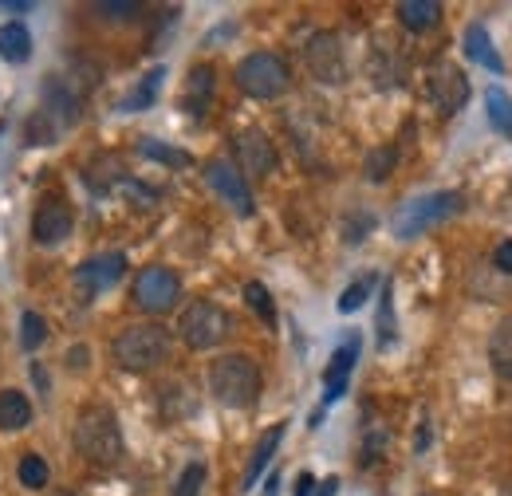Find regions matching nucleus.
<instances>
[{
	"label": "nucleus",
	"instance_id": "f257e3e1",
	"mask_svg": "<svg viewBox=\"0 0 512 496\" xmlns=\"http://www.w3.org/2000/svg\"><path fill=\"white\" fill-rule=\"evenodd\" d=\"M75 449L95 465L123 461V430L111 406H83L75 414Z\"/></svg>",
	"mask_w": 512,
	"mask_h": 496
},
{
	"label": "nucleus",
	"instance_id": "f03ea898",
	"mask_svg": "<svg viewBox=\"0 0 512 496\" xmlns=\"http://www.w3.org/2000/svg\"><path fill=\"white\" fill-rule=\"evenodd\" d=\"M465 209V197L457 189H438V193H422V197H410L406 205H398V213L390 217V233L398 241H414L422 233H430L434 225L449 221L453 213Z\"/></svg>",
	"mask_w": 512,
	"mask_h": 496
},
{
	"label": "nucleus",
	"instance_id": "7ed1b4c3",
	"mask_svg": "<svg viewBox=\"0 0 512 496\" xmlns=\"http://www.w3.org/2000/svg\"><path fill=\"white\" fill-rule=\"evenodd\" d=\"M209 390L229 410H249L260 398V367L253 355H221L209 367Z\"/></svg>",
	"mask_w": 512,
	"mask_h": 496
},
{
	"label": "nucleus",
	"instance_id": "20e7f679",
	"mask_svg": "<svg viewBox=\"0 0 512 496\" xmlns=\"http://www.w3.org/2000/svg\"><path fill=\"white\" fill-rule=\"evenodd\" d=\"M111 355L127 371H158L170 359V331L162 323H130L115 335Z\"/></svg>",
	"mask_w": 512,
	"mask_h": 496
},
{
	"label": "nucleus",
	"instance_id": "39448f33",
	"mask_svg": "<svg viewBox=\"0 0 512 496\" xmlns=\"http://www.w3.org/2000/svg\"><path fill=\"white\" fill-rule=\"evenodd\" d=\"M178 335L190 351H213L233 335V315L213 300H193L178 319Z\"/></svg>",
	"mask_w": 512,
	"mask_h": 496
},
{
	"label": "nucleus",
	"instance_id": "423d86ee",
	"mask_svg": "<svg viewBox=\"0 0 512 496\" xmlns=\"http://www.w3.org/2000/svg\"><path fill=\"white\" fill-rule=\"evenodd\" d=\"M237 87L249 99H280L292 87V71L272 52H253L237 63Z\"/></svg>",
	"mask_w": 512,
	"mask_h": 496
},
{
	"label": "nucleus",
	"instance_id": "0eeeda50",
	"mask_svg": "<svg viewBox=\"0 0 512 496\" xmlns=\"http://www.w3.org/2000/svg\"><path fill=\"white\" fill-rule=\"evenodd\" d=\"M130 300L150 315H166L182 300V280L174 268H162V264H150L134 276V288H130Z\"/></svg>",
	"mask_w": 512,
	"mask_h": 496
},
{
	"label": "nucleus",
	"instance_id": "6e6552de",
	"mask_svg": "<svg viewBox=\"0 0 512 496\" xmlns=\"http://www.w3.org/2000/svg\"><path fill=\"white\" fill-rule=\"evenodd\" d=\"M205 186L213 189L237 217H253L256 213V201H253V189L245 182V174L233 166V162H225V158H213L209 166H205Z\"/></svg>",
	"mask_w": 512,
	"mask_h": 496
},
{
	"label": "nucleus",
	"instance_id": "1a4fd4ad",
	"mask_svg": "<svg viewBox=\"0 0 512 496\" xmlns=\"http://www.w3.org/2000/svg\"><path fill=\"white\" fill-rule=\"evenodd\" d=\"M123 272H127V256H123V252H103V256L83 260V264L75 268V292H79V300L91 304L99 292L115 288V284L123 280Z\"/></svg>",
	"mask_w": 512,
	"mask_h": 496
},
{
	"label": "nucleus",
	"instance_id": "9d476101",
	"mask_svg": "<svg viewBox=\"0 0 512 496\" xmlns=\"http://www.w3.org/2000/svg\"><path fill=\"white\" fill-rule=\"evenodd\" d=\"M304 63L320 83H343L347 79V56H343V40L335 32H316L304 48Z\"/></svg>",
	"mask_w": 512,
	"mask_h": 496
},
{
	"label": "nucleus",
	"instance_id": "9b49d317",
	"mask_svg": "<svg viewBox=\"0 0 512 496\" xmlns=\"http://www.w3.org/2000/svg\"><path fill=\"white\" fill-rule=\"evenodd\" d=\"M426 87H430V99H434V107H438L442 115H457V111L465 107V99H469V79H465V71L449 60L434 63Z\"/></svg>",
	"mask_w": 512,
	"mask_h": 496
},
{
	"label": "nucleus",
	"instance_id": "f8f14e48",
	"mask_svg": "<svg viewBox=\"0 0 512 496\" xmlns=\"http://www.w3.org/2000/svg\"><path fill=\"white\" fill-rule=\"evenodd\" d=\"M233 150H237V170L249 178H268L276 170V146L268 142L264 130H241L233 138Z\"/></svg>",
	"mask_w": 512,
	"mask_h": 496
},
{
	"label": "nucleus",
	"instance_id": "ddd939ff",
	"mask_svg": "<svg viewBox=\"0 0 512 496\" xmlns=\"http://www.w3.org/2000/svg\"><path fill=\"white\" fill-rule=\"evenodd\" d=\"M71 225H75L71 205L60 201V197H48L36 209V217H32V237H36V245H64L67 237H71Z\"/></svg>",
	"mask_w": 512,
	"mask_h": 496
},
{
	"label": "nucleus",
	"instance_id": "4468645a",
	"mask_svg": "<svg viewBox=\"0 0 512 496\" xmlns=\"http://www.w3.org/2000/svg\"><path fill=\"white\" fill-rule=\"evenodd\" d=\"M355 363H359V335H347L343 347H335V355L323 371V406H331L347 394V378L355 371Z\"/></svg>",
	"mask_w": 512,
	"mask_h": 496
},
{
	"label": "nucleus",
	"instance_id": "2eb2a0df",
	"mask_svg": "<svg viewBox=\"0 0 512 496\" xmlns=\"http://www.w3.org/2000/svg\"><path fill=\"white\" fill-rule=\"evenodd\" d=\"M83 107V99H79V91L75 87H67L64 79H48V87H44V115L52 119V123L60 126V130H67V126L79 123V111Z\"/></svg>",
	"mask_w": 512,
	"mask_h": 496
},
{
	"label": "nucleus",
	"instance_id": "dca6fc26",
	"mask_svg": "<svg viewBox=\"0 0 512 496\" xmlns=\"http://www.w3.org/2000/svg\"><path fill=\"white\" fill-rule=\"evenodd\" d=\"M213 91H217V71L209 63H197L186 79V91H182V107L190 111L193 119H205V111L213 107Z\"/></svg>",
	"mask_w": 512,
	"mask_h": 496
},
{
	"label": "nucleus",
	"instance_id": "f3484780",
	"mask_svg": "<svg viewBox=\"0 0 512 496\" xmlns=\"http://www.w3.org/2000/svg\"><path fill=\"white\" fill-rule=\"evenodd\" d=\"M284 434H288V422H276L268 434L256 441L253 457H249V469H245V477H241V489L249 493L256 481L264 477V469L272 465V457H276V449H280V441H284Z\"/></svg>",
	"mask_w": 512,
	"mask_h": 496
},
{
	"label": "nucleus",
	"instance_id": "a211bd4d",
	"mask_svg": "<svg viewBox=\"0 0 512 496\" xmlns=\"http://www.w3.org/2000/svg\"><path fill=\"white\" fill-rule=\"evenodd\" d=\"M489 367L501 382H512V311L489 335Z\"/></svg>",
	"mask_w": 512,
	"mask_h": 496
},
{
	"label": "nucleus",
	"instance_id": "6ab92c4d",
	"mask_svg": "<svg viewBox=\"0 0 512 496\" xmlns=\"http://www.w3.org/2000/svg\"><path fill=\"white\" fill-rule=\"evenodd\" d=\"M465 56L473 63H481L485 71H497L501 75V56H497V48H493V40H489V28L485 24H469L465 28Z\"/></svg>",
	"mask_w": 512,
	"mask_h": 496
},
{
	"label": "nucleus",
	"instance_id": "aec40b11",
	"mask_svg": "<svg viewBox=\"0 0 512 496\" xmlns=\"http://www.w3.org/2000/svg\"><path fill=\"white\" fill-rule=\"evenodd\" d=\"M0 56L8 63H28L32 60V32L20 20L0 24Z\"/></svg>",
	"mask_w": 512,
	"mask_h": 496
},
{
	"label": "nucleus",
	"instance_id": "412c9836",
	"mask_svg": "<svg viewBox=\"0 0 512 496\" xmlns=\"http://www.w3.org/2000/svg\"><path fill=\"white\" fill-rule=\"evenodd\" d=\"M398 20L410 32H426V28H434L442 20V4L438 0H402L398 4Z\"/></svg>",
	"mask_w": 512,
	"mask_h": 496
},
{
	"label": "nucleus",
	"instance_id": "4be33fe9",
	"mask_svg": "<svg viewBox=\"0 0 512 496\" xmlns=\"http://www.w3.org/2000/svg\"><path fill=\"white\" fill-rule=\"evenodd\" d=\"M32 422V402L20 390H0V430H24Z\"/></svg>",
	"mask_w": 512,
	"mask_h": 496
},
{
	"label": "nucleus",
	"instance_id": "5701e85b",
	"mask_svg": "<svg viewBox=\"0 0 512 496\" xmlns=\"http://www.w3.org/2000/svg\"><path fill=\"white\" fill-rule=\"evenodd\" d=\"M162 79H166V67H154V71H146L142 75V83L130 91L127 99L119 103V111H127V115H134V111H146L154 99H158V91H162Z\"/></svg>",
	"mask_w": 512,
	"mask_h": 496
},
{
	"label": "nucleus",
	"instance_id": "b1692460",
	"mask_svg": "<svg viewBox=\"0 0 512 496\" xmlns=\"http://www.w3.org/2000/svg\"><path fill=\"white\" fill-rule=\"evenodd\" d=\"M485 111H489L493 130H501V134L512 138V99L501 87H489V91H485Z\"/></svg>",
	"mask_w": 512,
	"mask_h": 496
},
{
	"label": "nucleus",
	"instance_id": "393cba45",
	"mask_svg": "<svg viewBox=\"0 0 512 496\" xmlns=\"http://www.w3.org/2000/svg\"><path fill=\"white\" fill-rule=\"evenodd\" d=\"M60 134H64V130L52 123L44 111H36V115L28 119V126H24V142H28V146H52Z\"/></svg>",
	"mask_w": 512,
	"mask_h": 496
},
{
	"label": "nucleus",
	"instance_id": "a878e982",
	"mask_svg": "<svg viewBox=\"0 0 512 496\" xmlns=\"http://www.w3.org/2000/svg\"><path fill=\"white\" fill-rule=\"evenodd\" d=\"M138 150H142L146 158H154V162H162V166H178V170H182V166H190V162H193V158L186 154V150L162 146L158 138H142V142H138Z\"/></svg>",
	"mask_w": 512,
	"mask_h": 496
},
{
	"label": "nucleus",
	"instance_id": "bb28decb",
	"mask_svg": "<svg viewBox=\"0 0 512 496\" xmlns=\"http://www.w3.org/2000/svg\"><path fill=\"white\" fill-rule=\"evenodd\" d=\"M394 162H398V150H394V146H379V150H371V154H367V162H363L367 182H386V178H390V170H394Z\"/></svg>",
	"mask_w": 512,
	"mask_h": 496
},
{
	"label": "nucleus",
	"instance_id": "cd10ccee",
	"mask_svg": "<svg viewBox=\"0 0 512 496\" xmlns=\"http://www.w3.org/2000/svg\"><path fill=\"white\" fill-rule=\"evenodd\" d=\"M44 339H48L44 315H40V311H24V315H20V343H24V351H36Z\"/></svg>",
	"mask_w": 512,
	"mask_h": 496
},
{
	"label": "nucleus",
	"instance_id": "c85d7f7f",
	"mask_svg": "<svg viewBox=\"0 0 512 496\" xmlns=\"http://www.w3.org/2000/svg\"><path fill=\"white\" fill-rule=\"evenodd\" d=\"M20 485L24 489H44L48 485V461L40 453H24L20 457Z\"/></svg>",
	"mask_w": 512,
	"mask_h": 496
},
{
	"label": "nucleus",
	"instance_id": "c756f323",
	"mask_svg": "<svg viewBox=\"0 0 512 496\" xmlns=\"http://www.w3.org/2000/svg\"><path fill=\"white\" fill-rule=\"evenodd\" d=\"M245 300H249V308H253L268 327H276V304H272V296H268V288H264L260 280H249V284H245Z\"/></svg>",
	"mask_w": 512,
	"mask_h": 496
},
{
	"label": "nucleus",
	"instance_id": "7c9ffc66",
	"mask_svg": "<svg viewBox=\"0 0 512 496\" xmlns=\"http://www.w3.org/2000/svg\"><path fill=\"white\" fill-rule=\"evenodd\" d=\"M394 343V284H383V300H379V347Z\"/></svg>",
	"mask_w": 512,
	"mask_h": 496
},
{
	"label": "nucleus",
	"instance_id": "2f4dec72",
	"mask_svg": "<svg viewBox=\"0 0 512 496\" xmlns=\"http://www.w3.org/2000/svg\"><path fill=\"white\" fill-rule=\"evenodd\" d=\"M371 292H375V276H363V280H355L343 296H339V311L343 315H351V311H359L367 300H371Z\"/></svg>",
	"mask_w": 512,
	"mask_h": 496
},
{
	"label": "nucleus",
	"instance_id": "473e14b6",
	"mask_svg": "<svg viewBox=\"0 0 512 496\" xmlns=\"http://www.w3.org/2000/svg\"><path fill=\"white\" fill-rule=\"evenodd\" d=\"M201 485H205V465H201V461H190V465L182 469L178 485L170 489V496H197L201 493Z\"/></svg>",
	"mask_w": 512,
	"mask_h": 496
},
{
	"label": "nucleus",
	"instance_id": "72a5a7b5",
	"mask_svg": "<svg viewBox=\"0 0 512 496\" xmlns=\"http://www.w3.org/2000/svg\"><path fill=\"white\" fill-rule=\"evenodd\" d=\"M95 12L107 16V20H134L142 12V4H134V0H99Z\"/></svg>",
	"mask_w": 512,
	"mask_h": 496
},
{
	"label": "nucleus",
	"instance_id": "f704fd0d",
	"mask_svg": "<svg viewBox=\"0 0 512 496\" xmlns=\"http://www.w3.org/2000/svg\"><path fill=\"white\" fill-rule=\"evenodd\" d=\"M493 264H497V272L512 276V241H501V245H497V252H493Z\"/></svg>",
	"mask_w": 512,
	"mask_h": 496
},
{
	"label": "nucleus",
	"instance_id": "c9c22d12",
	"mask_svg": "<svg viewBox=\"0 0 512 496\" xmlns=\"http://www.w3.org/2000/svg\"><path fill=\"white\" fill-rule=\"evenodd\" d=\"M296 496H316V477L312 473H300L296 477Z\"/></svg>",
	"mask_w": 512,
	"mask_h": 496
},
{
	"label": "nucleus",
	"instance_id": "e433bc0d",
	"mask_svg": "<svg viewBox=\"0 0 512 496\" xmlns=\"http://www.w3.org/2000/svg\"><path fill=\"white\" fill-rule=\"evenodd\" d=\"M339 493V477H327L323 485H316V496H335Z\"/></svg>",
	"mask_w": 512,
	"mask_h": 496
},
{
	"label": "nucleus",
	"instance_id": "4c0bfd02",
	"mask_svg": "<svg viewBox=\"0 0 512 496\" xmlns=\"http://www.w3.org/2000/svg\"><path fill=\"white\" fill-rule=\"evenodd\" d=\"M0 8H8V12H28V8H32V4H28V0H4V4H0Z\"/></svg>",
	"mask_w": 512,
	"mask_h": 496
},
{
	"label": "nucleus",
	"instance_id": "58836bf2",
	"mask_svg": "<svg viewBox=\"0 0 512 496\" xmlns=\"http://www.w3.org/2000/svg\"><path fill=\"white\" fill-rule=\"evenodd\" d=\"M276 489H280V477H272V481H268V493L264 496H276Z\"/></svg>",
	"mask_w": 512,
	"mask_h": 496
},
{
	"label": "nucleus",
	"instance_id": "ea45409f",
	"mask_svg": "<svg viewBox=\"0 0 512 496\" xmlns=\"http://www.w3.org/2000/svg\"><path fill=\"white\" fill-rule=\"evenodd\" d=\"M0 134H4V123H0Z\"/></svg>",
	"mask_w": 512,
	"mask_h": 496
}]
</instances>
